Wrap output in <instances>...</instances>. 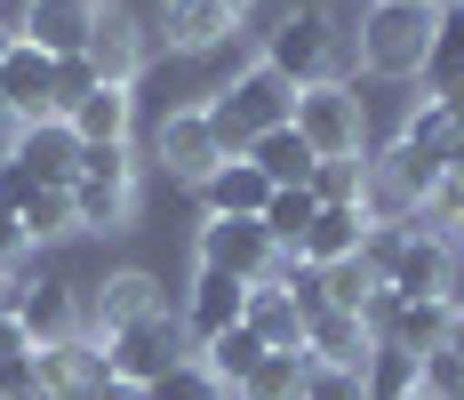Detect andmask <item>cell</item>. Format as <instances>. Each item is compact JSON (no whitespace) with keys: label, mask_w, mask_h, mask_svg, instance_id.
<instances>
[{"label":"cell","mask_w":464,"mask_h":400,"mask_svg":"<svg viewBox=\"0 0 464 400\" xmlns=\"http://www.w3.org/2000/svg\"><path fill=\"white\" fill-rule=\"evenodd\" d=\"M200 112H208V129H217V144H225V152H248L256 136H273V129H288V121H296V89H288L273 64L256 56V64H248V73H232V81L208 96Z\"/></svg>","instance_id":"cell-1"},{"label":"cell","mask_w":464,"mask_h":400,"mask_svg":"<svg viewBox=\"0 0 464 400\" xmlns=\"http://www.w3.org/2000/svg\"><path fill=\"white\" fill-rule=\"evenodd\" d=\"M432 24H440L432 0H369V16H361V64L369 73H424Z\"/></svg>","instance_id":"cell-2"},{"label":"cell","mask_w":464,"mask_h":400,"mask_svg":"<svg viewBox=\"0 0 464 400\" xmlns=\"http://www.w3.org/2000/svg\"><path fill=\"white\" fill-rule=\"evenodd\" d=\"M129 209H137V152L129 144H81V177H72L81 232H121Z\"/></svg>","instance_id":"cell-3"},{"label":"cell","mask_w":464,"mask_h":400,"mask_svg":"<svg viewBox=\"0 0 464 400\" xmlns=\"http://www.w3.org/2000/svg\"><path fill=\"white\" fill-rule=\"evenodd\" d=\"M449 272H457V240L424 232L409 217L401 240H392V265H384V297H401V305H449Z\"/></svg>","instance_id":"cell-4"},{"label":"cell","mask_w":464,"mask_h":400,"mask_svg":"<svg viewBox=\"0 0 464 400\" xmlns=\"http://www.w3.org/2000/svg\"><path fill=\"white\" fill-rule=\"evenodd\" d=\"M185 345H192L185 320H177V312H152V320H137V328H121V337L104 345V360H112L121 385H137V393H144V385H160L177 360H200V353H185Z\"/></svg>","instance_id":"cell-5"},{"label":"cell","mask_w":464,"mask_h":400,"mask_svg":"<svg viewBox=\"0 0 464 400\" xmlns=\"http://www.w3.org/2000/svg\"><path fill=\"white\" fill-rule=\"evenodd\" d=\"M296 136L313 144V161H361V96L344 81L296 89Z\"/></svg>","instance_id":"cell-6"},{"label":"cell","mask_w":464,"mask_h":400,"mask_svg":"<svg viewBox=\"0 0 464 400\" xmlns=\"http://www.w3.org/2000/svg\"><path fill=\"white\" fill-rule=\"evenodd\" d=\"M328 56H336V24H328L321 8H288L273 33H265V64H273L288 89L328 81Z\"/></svg>","instance_id":"cell-7"},{"label":"cell","mask_w":464,"mask_h":400,"mask_svg":"<svg viewBox=\"0 0 464 400\" xmlns=\"http://www.w3.org/2000/svg\"><path fill=\"white\" fill-rule=\"evenodd\" d=\"M200 265L232 272L240 288H256V280H280V249L265 240L256 217H208L200 224Z\"/></svg>","instance_id":"cell-8"},{"label":"cell","mask_w":464,"mask_h":400,"mask_svg":"<svg viewBox=\"0 0 464 400\" xmlns=\"http://www.w3.org/2000/svg\"><path fill=\"white\" fill-rule=\"evenodd\" d=\"M152 161H160L169 177H185V184H208V177H217V169L232 161V152L217 144L208 112H169V121L152 129Z\"/></svg>","instance_id":"cell-9"},{"label":"cell","mask_w":464,"mask_h":400,"mask_svg":"<svg viewBox=\"0 0 464 400\" xmlns=\"http://www.w3.org/2000/svg\"><path fill=\"white\" fill-rule=\"evenodd\" d=\"M89 33H96V0H24V24L16 41H33L41 56H89Z\"/></svg>","instance_id":"cell-10"},{"label":"cell","mask_w":464,"mask_h":400,"mask_svg":"<svg viewBox=\"0 0 464 400\" xmlns=\"http://www.w3.org/2000/svg\"><path fill=\"white\" fill-rule=\"evenodd\" d=\"M0 89H8V112L33 129V121H64L56 112V56H41L33 41H16L0 56Z\"/></svg>","instance_id":"cell-11"},{"label":"cell","mask_w":464,"mask_h":400,"mask_svg":"<svg viewBox=\"0 0 464 400\" xmlns=\"http://www.w3.org/2000/svg\"><path fill=\"white\" fill-rule=\"evenodd\" d=\"M240 312H248V288H240V280H232V272H192V288H185V312H177V320H185V337L192 345H208V337H225V328H240Z\"/></svg>","instance_id":"cell-12"},{"label":"cell","mask_w":464,"mask_h":400,"mask_svg":"<svg viewBox=\"0 0 464 400\" xmlns=\"http://www.w3.org/2000/svg\"><path fill=\"white\" fill-rule=\"evenodd\" d=\"M8 312H16V328L33 337V353L64 345V337H81V305H72V288H64V280H24Z\"/></svg>","instance_id":"cell-13"},{"label":"cell","mask_w":464,"mask_h":400,"mask_svg":"<svg viewBox=\"0 0 464 400\" xmlns=\"http://www.w3.org/2000/svg\"><path fill=\"white\" fill-rule=\"evenodd\" d=\"M89 64H96V81H112V89H129V81H137V64H144V41H137V16H129L121 0H96Z\"/></svg>","instance_id":"cell-14"},{"label":"cell","mask_w":464,"mask_h":400,"mask_svg":"<svg viewBox=\"0 0 464 400\" xmlns=\"http://www.w3.org/2000/svg\"><path fill=\"white\" fill-rule=\"evenodd\" d=\"M8 161H16L33 184H72L81 177V136H72V121H33V129L16 136Z\"/></svg>","instance_id":"cell-15"},{"label":"cell","mask_w":464,"mask_h":400,"mask_svg":"<svg viewBox=\"0 0 464 400\" xmlns=\"http://www.w3.org/2000/svg\"><path fill=\"white\" fill-rule=\"evenodd\" d=\"M104 376H112V360H104L96 337H64V345L41 353V393H56V400H89Z\"/></svg>","instance_id":"cell-16"},{"label":"cell","mask_w":464,"mask_h":400,"mask_svg":"<svg viewBox=\"0 0 464 400\" xmlns=\"http://www.w3.org/2000/svg\"><path fill=\"white\" fill-rule=\"evenodd\" d=\"M304 353L313 360H328V368H369V353H376V328H369V312H313L304 320Z\"/></svg>","instance_id":"cell-17"},{"label":"cell","mask_w":464,"mask_h":400,"mask_svg":"<svg viewBox=\"0 0 464 400\" xmlns=\"http://www.w3.org/2000/svg\"><path fill=\"white\" fill-rule=\"evenodd\" d=\"M152 312H169L160 305V280H152V272H112V280L96 288V345H112L121 328H137Z\"/></svg>","instance_id":"cell-18"},{"label":"cell","mask_w":464,"mask_h":400,"mask_svg":"<svg viewBox=\"0 0 464 400\" xmlns=\"http://www.w3.org/2000/svg\"><path fill=\"white\" fill-rule=\"evenodd\" d=\"M401 144H409L417 161H432V169H464V121L449 112V104H440V96H424L417 112H409Z\"/></svg>","instance_id":"cell-19"},{"label":"cell","mask_w":464,"mask_h":400,"mask_svg":"<svg viewBox=\"0 0 464 400\" xmlns=\"http://www.w3.org/2000/svg\"><path fill=\"white\" fill-rule=\"evenodd\" d=\"M200 200H208V217H265V200H273V184H265V169L248 161V152H232L217 177L200 184Z\"/></svg>","instance_id":"cell-20"},{"label":"cell","mask_w":464,"mask_h":400,"mask_svg":"<svg viewBox=\"0 0 464 400\" xmlns=\"http://www.w3.org/2000/svg\"><path fill=\"white\" fill-rule=\"evenodd\" d=\"M361 240H369V209H321L313 232H304V257H296V265L336 272V265H353V257H361Z\"/></svg>","instance_id":"cell-21"},{"label":"cell","mask_w":464,"mask_h":400,"mask_svg":"<svg viewBox=\"0 0 464 400\" xmlns=\"http://www.w3.org/2000/svg\"><path fill=\"white\" fill-rule=\"evenodd\" d=\"M64 121H72V136H81V144H129L137 96H129V89H112V81H96V89L81 96V104H72Z\"/></svg>","instance_id":"cell-22"},{"label":"cell","mask_w":464,"mask_h":400,"mask_svg":"<svg viewBox=\"0 0 464 400\" xmlns=\"http://www.w3.org/2000/svg\"><path fill=\"white\" fill-rule=\"evenodd\" d=\"M240 320H248V328H256V337H265L273 353H304V312H296V297H288L280 280H256V288H248V312H240Z\"/></svg>","instance_id":"cell-23"},{"label":"cell","mask_w":464,"mask_h":400,"mask_svg":"<svg viewBox=\"0 0 464 400\" xmlns=\"http://www.w3.org/2000/svg\"><path fill=\"white\" fill-rule=\"evenodd\" d=\"M160 33H169V48H217L232 33V8L225 0H160Z\"/></svg>","instance_id":"cell-24"},{"label":"cell","mask_w":464,"mask_h":400,"mask_svg":"<svg viewBox=\"0 0 464 400\" xmlns=\"http://www.w3.org/2000/svg\"><path fill=\"white\" fill-rule=\"evenodd\" d=\"M248 161L265 169V184H273V192H296V184H313V169H321V161H313V144L296 136V121H288V129H273V136H256V144H248Z\"/></svg>","instance_id":"cell-25"},{"label":"cell","mask_w":464,"mask_h":400,"mask_svg":"<svg viewBox=\"0 0 464 400\" xmlns=\"http://www.w3.org/2000/svg\"><path fill=\"white\" fill-rule=\"evenodd\" d=\"M313 217H321V200H313V184H296V192H273L265 200V240L280 249V265H296L304 257V232H313Z\"/></svg>","instance_id":"cell-26"},{"label":"cell","mask_w":464,"mask_h":400,"mask_svg":"<svg viewBox=\"0 0 464 400\" xmlns=\"http://www.w3.org/2000/svg\"><path fill=\"white\" fill-rule=\"evenodd\" d=\"M265 353H273V345L240 320V328H225V337H208V345H200V368H208L217 385H232V393H240V385H248V368H256Z\"/></svg>","instance_id":"cell-27"},{"label":"cell","mask_w":464,"mask_h":400,"mask_svg":"<svg viewBox=\"0 0 464 400\" xmlns=\"http://www.w3.org/2000/svg\"><path fill=\"white\" fill-rule=\"evenodd\" d=\"M16 224L33 232V249H41V240H64V232H81V217H72V184H33L24 209H16Z\"/></svg>","instance_id":"cell-28"},{"label":"cell","mask_w":464,"mask_h":400,"mask_svg":"<svg viewBox=\"0 0 464 400\" xmlns=\"http://www.w3.org/2000/svg\"><path fill=\"white\" fill-rule=\"evenodd\" d=\"M304 376H313V353H265L248 368L240 400H304Z\"/></svg>","instance_id":"cell-29"},{"label":"cell","mask_w":464,"mask_h":400,"mask_svg":"<svg viewBox=\"0 0 464 400\" xmlns=\"http://www.w3.org/2000/svg\"><path fill=\"white\" fill-rule=\"evenodd\" d=\"M409 393H424V353L376 345L369 353V400H409Z\"/></svg>","instance_id":"cell-30"},{"label":"cell","mask_w":464,"mask_h":400,"mask_svg":"<svg viewBox=\"0 0 464 400\" xmlns=\"http://www.w3.org/2000/svg\"><path fill=\"white\" fill-rule=\"evenodd\" d=\"M457 73H464V8H440V24H432V56H424V89L440 96Z\"/></svg>","instance_id":"cell-31"},{"label":"cell","mask_w":464,"mask_h":400,"mask_svg":"<svg viewBox=\"0 0 464 400\" xmlns=\"http://www.w3.org/2000/svg\"><path fill=\"white\" fill-rule=\"evenodd\" d=\"M313 200L321 209H361L369 200V161H321L313 169Z\"/></svg>","instance_id":"cell-32"},{"label":"cell","mask_w":464,"mask_h":400,"mask_svg":"<svg viewBox=\"0 0 464 400\" xmlns=\"http://www.w3.org/2000/svg\"><path fill=\"white\" fill-rule=\"evenodd\" d=\"M144 400H240V393H232V385H217L200 360H177L160 385H144Z\"/></svg>","instance_id":"cell-33"},{"label":"cell","mask_w":464,"mask_h":400,"mask_svg":"<svg viewBox=\"0 0 464 400\" xmlns=\"http://www.w3.org/2000/svg\"><path fill=\"white\" fill-rule=\"evenodd\" d=\"M376 297H384V280H376V272L361 265V257H353V265H336V272H328V305H336V312H369Z\"/></svg>","instance_id":"cell-34"},{"label":"cell","mask_w":464,"mask_h":400,"mask_svg":"<svg viewBox=\"0 0 464 400\" xmlns=\"http://www.w3.org/2000/svg\"><path fill=\"white\" fill-rule=\"evenodd\" d=\"M304 400H369V368H328V360H313Z\"/></svg>","instance_id":"cell-35"},{"label":"cell","mask_w":464,"mask_h":400,"mask_svg":"<svg viewBox=\"0 0 464 400\" xmlns=\"http://www.w3.org/2000/svg\"><path fill=\"white\" fill-rule=\"evenodd\" d=\"M424 400H464V360L440 345V353H424Z\"/></svg>","instance_id":"cell-36"},{"label":"cell","mask_w":464,"mask_h":400,"mask_svg":"<svg viewBox=\"0 0 464 400\" xmlns=\"http://www.w3.org/2000/svg\"><path fill=\"white\" fill-rule=\"evenodd\" d=\"M24 257H33V232L16 224V209H0V280H16Z\"/></svg>","instance_id":"cell-37"},{"label":"cell","mask_w":464,"mask_h":400,"mask_svg":"<svg viewBox=\"0 0 464 400\" xmlns=\"http://www.w3.org/2000/svg\"><path fill=\"white\" fill-rule=\"evenodd\" d=\"M89 89H96V64L89 56H64V64H56V112H72Z\"/></svg>","instance_id":"cell-38"},{"label":"cell","mask_w":464,"mask_h":400,"mask_svg":"<svg viewBox=\"0 0 464 400\" xmlns=\"http://www.w3.org/2000/svg\"><path fill=\"white\" fill-rule=\"evenodd\" d=\"M33 393H41V353L8 360V368H0V400H33Z\"/></svg>","instance_id":"cell-39"},{"label":"cell","mask_w":464,"mask_h":400,"mask_svg":"<svg viewBox=\"0 0 464 400\" xmlns=\"http://www.w3.org/2000/svg\"><path fill=\"white\" fill-rule=\"evenodd\" d=\"M24 353H33V337L16 328V312H0V368H8V360H24Z\"/></svg>","instance_id":"cell-40"},{"label":"cell","mask_w":464,"mask_h":400,"mask_svg":"<svg viewBox=\"0 0 464 400\" xmlns=\"http://www.w3.org/2000/svg\"><path fill=\"white\" fill-rule=\"evenodd\" d=\"M89 400H144V393H137V385H121V376H104V385H96Z\"/></svg>","instance_id":"cell-41"},{"label":"cell","mask_w":464,"mask_h":400,"mask_svg":"<svg viewBox=\"0 0 464 400\" xmlns=\"http://www.w3.org/2000/svg\"><path fill=\"white\" fill-rule=\"evenodd\" d=\"M449 353H457V360H464V305H457V312H449Z\"/></svg>","instance_id":"cell-42"},{"label":"cell","mask_w":464,"mask_h":400,"mask_svg":"<svg viewBox=\"0 0 464 400\" xmlns=\"http://www.w3.org/2000/svg\"><path fill=\"white\" fill-rule=\"evenodd\" d=\"M440 104H449V112H457V121H464V73H457V81H449V89H440Z\"/></svg>","instance_id":"cell-43"},{"label":"cell","mask_w":464,"mask_h":400,"mask_svg":"<svg viewBox=\"0 0 464 400\" xmlns=\"http://www.w3.org/2000/svg\"><path fill=\"white\" fill-rule=\"evenodd\" d=\"M0 121H16V112H8V89H0Z\"/></svg>","instance_id":"cell-44"},{"label":"cell","mask_w":464,"mask_h":400,"mask_svg":"<svg viewBox=\"0 0 464 400\" xmlns=\"http://www.w3.org/2000/svg\"><path fill=\"white\" fill-rule=\"evenodd\" d=\"M432 8H464V0H432Z\"/></svg>","instance_id":"cell-45"},{"label":"cell","mask_w":464,"mask_h":400,"mask_svg":"<svg viewBox=\"0 0 464 400\" xmlns=\"http://www.w3.org/2000/svg\"><path fill=\"white\" fill-rule=\"evenodd\" d=\"M225 8H232V16H240V8H248V0H225Z\"/></svg>","instance_id":"cell-46"},{"label":"cell","mask_w":464,"mask_h":400,"mask_svg":"<svg viewBox=\"0 0 464 400\" xmlns=\"http://www.w3.org/2000/svg\"><path fill=\"white\" fill-rule=\"evenodd\" d=\"M457 249H464V217H457Z\"/></svg>","instance_id":"cell-47"},{"label":"cell","mask_w":464,"mask_h":400,"mask_svg":"<svg viewBox=\"0 0 464 400\" xmlns=\"http://www.w3.org/2000/svg\"><path fill=\"white\" fill-rule=\"evenodd\" d=\"M33 400H56V393H33Z\"/></svg>","instance_id":"cell-48"},{"label":"cell","mask_w":464,"mask_h":400,"mask_svg":"<svg viewBox=\"0 0 464 400\" xmlns=\"http://www.w3.org/2000/svg\"><path fill=\"white\" fill-rule=\"evenodd\" d=\"M409 400H424V393H409Z\"/></svg>","instance_id":"cell-49"}]
</instances>
